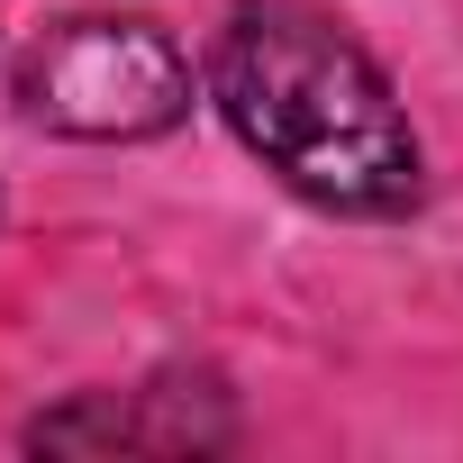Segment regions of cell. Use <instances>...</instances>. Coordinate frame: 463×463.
Returning <instances> with one entry per match:
<instances>
[{
	"label": "cell",
	"mask_w": 463,
	"mask_h": 463,
	"mask_svg": "<svg viewBox=\"0 0 463 463\" xmlns=\"http://www.w3.org/2000/svg\"><path fill=\"white\" fill-rule=\"evenodd\" d=\"M19 100H28V118H46L64 137L128 146V137H164L191 109V64L155 19L82 10V19H64V28H46L28 46Z\"/></svg>",
	"instance_id": "7a4b0ae2"
},
{
	"label": "cell",
	"mask_w": 463,
	"mask_h": 463,
	"mask_svg": "<svg viewBox=\"0 0 463 463\" xmlns=\"http://www.w3.org/2000/svg\"><path fill=\"white\" fill-rule=\"evenodd\" d=\"M209 100L300 200L391 218L418 200V137L382 64L318 10L246 0L209 46Z\"/></svg>",
	"instance_id": "6da1fadb"
}]
</instances>
